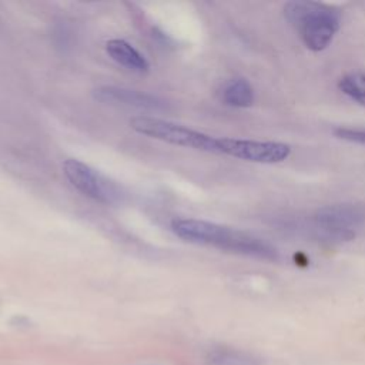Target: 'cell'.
Listing matches in <instances>:
<instances>
[{
	"instance_id": "6da1fadb",
	"label": "cell",
	"mask_w": 365,
	"mask_h": 365,
	"mask_svg": "<svg viewBox=\"0 0 365 365\" xmlns=\"http://www.w3.org/2000/svg\"><path fill=\"white\" fill-rule=\"evenodd\" d=\"M170 228L178 238L192 244L208 245L264 261L279 259V251L272 244L232 227L198 218H174Z\"/></svg>"
},
{
	"instance_id": "7a4b0ae2",
	"label": "cell",
	"mask_w": 365,
	"mask_h": 365,
	"mask_svg": "<svg viewBox=\"0 0 365 365\" xmlns=\"http://www.w3.org/2000/svg\"><path fill=\"white\" fill-rule=\"evenodd\" d=\"M284 17L311 51L325 50L342 24L341 9L312 0L285 3Z\"/></svg>"
},
{
	"instance_id": "3957f363",
	"label": "cell",
	"mask_w": 365,
	"mask_h": 365,
	"mask_svg": "<svg viewBox=\"0 0 365 365\" xmlns=\"http://www.w3.org/2000/svg\"><path fill=\"white\" fill-rule=\"evenodd\" d=\"M130 127L138 134L173 145L212 154H222V137H215L170 120L153 115H135L130 120Z\"/></svg>"
},
{
	"instance_id": "277c9868",
	"label": "cell",
	"mask_w": 365,
	"mask_h": 365,
	"mask_svg": "<svg viewBox=\"0 0 365 365\" xmlns=\"http://www.w3.org/2000/svg\"><path fill=\"white\" fill-rule=\"evenodd\" d=\"M63 173L77 191L97 202L118 204L125 197L121 185L77 158H67L63 163Z\"/></svg>"
},
{
	"instance_id": "5b68a950",
	"label": "cell",
	"mask_w": 365,
	"mask_h": 365,
	"mask_svg": "<svg viewBox=\"0 0 365 365\" xmlns=\"http://www.w3.org/2000/svg\"><path fill=\"white\" fill-rule=\"evenodd\" d=\"M365 221V210L352 204H331L315 210L314 227L319 238L328 242H345L355 238V228Z\"/></svg>"
},
{
	"instance_id": "8992f818",
	"label": "cell",
	"mask_w": 365,
	"mask_h": 365,
	"mask_svg": "<svg viewBox=\"0 0 365 365\" xmlns=\"http://www.w3.org/2000/svg\"><path fill=\"white\" fill-rule=\"evenodd\" d=\"M291 145L282 141L248 140V138H222V154L244 161L259 164H277L291 155Z\"/></svg>"
},
{
	"instance_id": "52a82bcc",
	"label": "cell",
	"mask_w": 365,
	"mask_h": 365,
	"mask_svg": "<svg viewBox=\"0 0 365 365\" xmlns=\"http://www.w3.org/2000/svg\"><path fill=\"white\" fill-rule=\"evenodd\" d=\"M93 97L103 104L124 106L145 111H164L168 108V101L157 94L118 86H100L93 90Z\"/></svg>"
},
{
	"instance_id": "ba28073f",
	"label": "cell",
	"mask_w": 365,
	"mask_h": 365,
	"mask_svg": "<svg viewBox=\"0 0 365 365\" xmlns=\"http://www.w3.org/2000/svg\"><path fill=\"white\" fill-rule=\"evenodd\" d=\"M107 54L120 66L134 73H147L150 64L144 54H141L133 44L123 38H111L106 43Z\"/></svg>"
},
{
	"instance_id": "9c48e42d",
	"label": "cell",
	"mask_w": 365,
	"mask_h": 365,
	"mask_svg": "<svg viewBox=\"0 0 365 365\" xmlns=\"http://www.w3.org/2000/svg\"><path fill=\"white\" fill-rule=\"evenodd\" d=\"M220 98L225 106L234 108H248L255 101V91L248 78L232 77L221 86Z\"/></svg>"
},
{
	"instance_id": "30bf717a",
	"label": "cell",
	"mask_w": 365,
	"mask_h": 365,
	"mask_svg": "<svg viewBox=\"0 0 365 365\" xmlns=\"http://www.w3.org/2000/svg\"><path fill=\"white\" fill-rule=\"evenodd\" d=\"M207 361L210 365H261V358L232 348H217L208 354Z\"/></svg>"
},
{
	"instance_id": "8fae6325",
	"label": "cell",
	"mask_w": 365,
	"mask_h": 365,
	"mask_svg": "<svg viewBox=\"0 0 365 365\" xmlns=\"http://www.w3.org/2000/svg\"><path fill=\"white\" fill-rule=\"evenodd\" d=\"M338 90L352 101L365 106V73L349 71L338 80Z\"/></svg>"
},
{
	"instance_id": "7c38bea8",
	"label": "cell",
	"mask_w": 365,
	"mask_h": 365,
	"mask_svg": "<svg viewBox=\"0 0 365 365\" xmlns=\"http://www.w3.org/2000/svg\"><path fill=\"white\" fill-rule=\"evenodd\" d=\"M332 134L344 141L365 145V128L364 127H335Z\"/></svg>"
},
{
	"instance_id": "4fadbf2b",
	"label": "cell",
	"mask_w": 365,
	"mask_h": 365,
	"mask_svg": "<svg viewBox=\"0 0 365 365\" xmlns=\"http://www.w3.org/2000/svg\"><path fill=\"white\" fill-rule=\"evenodd\" d=\"M67 33H68V31H67V29H66L64 24H60V26L56 27L53 36H54V40H56L57 46H60V47H67V46H68L70 36H68Z\"/></svg>"
}]
</instances>
